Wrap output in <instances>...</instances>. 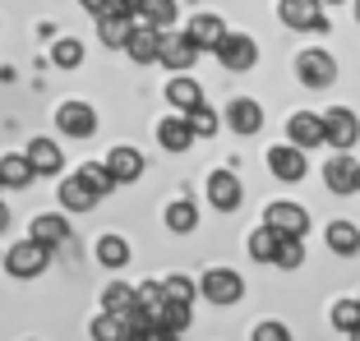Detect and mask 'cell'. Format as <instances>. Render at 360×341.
<instances>
[{
  "label": "cell",
  "instance_id": "42",
  "mask_svg": "<svg viewBox=\"0 0 360 341\" xmlns=\"http://www.w3.org/2000/svg\"><path fill=\"white\" fill-rule=\"evenodd\" d=\"M5 226H10V208H5V203H0V231H5Z\"/></svg>",
  "mask_w": 360,
  "mask_h": 341
},
{
  "label": "cell",
  "instance_id": "43",
  "mask_svg": "<svg viewBox=\"0 0 360 341\" xmlns=\"http://www.w3.org/2000/svg\"><path fill=\"white\" fill-rule=\"evenodd\" d=\"M347 337H351V341H360V323H356V328H351V332H347Z\"/></svg>",
  "mask_w": 360,
  "mask_h": 341
},
{
  "label": "cell",
  "instance_id": "1",
  "mask_svg": "<svg viewBox=\"0 0 360 341\" xmlns=\"http://www.w3.org/2000/svg\"><path fill=\"white\" fill-rule=\"evenodd\" d=\"M46 267H51V249L46 245H37V240H19V245L5 254V272L10 277H19V281H32V277H42Z\"/></svg>",
  "mask_w": 360,
  "mask_h": 341
},
{
  "label": "cell",
  "instance_id": "17",
  "mask_svg": "<svg viewBox=\"0 0 360 341\" xmlns=\"http://www.w3.org/2000/svg\"><path fill=\"white\" fill-rule=\"evenodd\" d=\"M32 240L37 245H46V249H60L65 240H70V222L65 217H56V213H42V217H32Z\"/></svg>",
  "mask_w": 360,
  "mask_h": 341
},
{
  "label": "cell",
  "instance_id": "6",
  "mask_svg": "<svg viewBox=\"0 0 360 341\" xmlns=\"http://www.w3.org/2000/svg\"><path fill=\"white\" fill-rule=\"evenodd\" d=\"M356 139H360V120H356V111H351V107L323 111V143H333L338 152H351V148H356Z\"/></svg>",
  "mask_w": 360,
  "mask_h": 341
},
{
  "label": "cell",
  "instance_id": "41",
  "mask_svg": "<svg viewBox=\"0 0 360 341\" xmlns=\"http://www.w3.org/2000/svg\"><path fill=\"white\" fill-rule=\"evenodd\" d=\"M79 5H84V10H88V14H93V19H97V14H102V10H106V0H79Z\"/></svg>",
  "mask_w": 360,
  "mask_h": 341
},
{
  "label": "cell",
  "instance_id": "13",
  "mask_svg": "<svg viewBox=\"0 0 360 341\" xmlns=\"http://www.w3.org/2000/svg\"><path fill=\"white\" fill-rule=\"evenodd\" d=\"M102 166L111 170V180H116V185H129V180H139V175H143V152H139V148H125V143H120V148L106 152Z\"/></svg>",
  "mask_w": 360,
  "mask_h": 341
},
{
  "label": "cell",
  "instance_id": "38",
  "mask_svg": "<svg viewBox=\"0 0 360 341\" xmlns=\"http://www.w3.org/2000/svg\"><path fill=\"white\" fill-rule=\"evenodd\" d=\"M356 323H360V300H338V305H333V328L351 332Z\"/></svg>",
  "mask_w": 360,
  "mask_h": 341
},
{
  "label": "cell",
  "instance_id": "8",
  "mask_svg": "<svg viewBox=\"0 0 360 341\" xmlns=\"http://www.w3.org/2000/svg\"><path fill=\"white\" fill-rule=\"evenodd\" d=\"M158 60L167 65V69H176V74H185L194 60H199V46L185 37V32H171L162 28V42H158Z\"/></svg>",
  "mask_w": 360,
  "mask_h": 341
},
{
  "label": "cell",
  "instance_id": "11",
  "mask_svg": "<svg viewBox=\"0 0 360 341\" xmlns=\"http://www.w3.org/2000/svg\"><path fill=\"white\" fill-rule=\"evenodd\" d=\"M264 222L273 226L277 235H296V240H305V231H309V213L300 203H268Z\"/></svg>",
  "mask_w": 360,
  "mask_h": 341
},
{
  "label": "cell",
  "instance_id": "37",
  "mask_svg": "<svg viewBox=\"0 0 360 341\" xmlns=\"http://www.w3.org/2000/svg\"><path fill=\"white\" fill-rule=\"evenodd\" d=\"M162 286V300H176V305H190L194 295H199V286H194L190 277H167V281H158Z\"/></svg>",
  "mask_w": 360,
  "mask_h": 341
},
{
  "label": "cell",
  "instance_id": "32",
  "mask_svg": "<svg viewBox=\"0 0 360 341\" xmlns=\"http://www.w3.org/2000/svg\"><path fill=\"white\" fill-rule=\"evenodd\" d=\"M277 240H282V235L273 231V226H259L255 235H250V258H259V263H273V254H277Z\"/></svg>",
  "mask_w": 360,
  "mask_h": 341
},
{
  "label": "cell",
  "instance_id": "31",
  "mask_svg": "<svg viewBox=\"0 0 360 341\" xmlns=\"http://www.w3.org/2000/svg\"><path fill=\"white\" fill-rule=\"evenodd\" d=\"M185 120H190V129H194V139H212V134H217V125H222V120H217V111L208 107V102H199V107H190L185 111Z\"/></svg>",
  "mask_w": 360,
  "mask_h": 341
},
{
  "label": "cell",
  "instance_id": "35",
  "mask_svg": "<svg viewBox=\"0 0 360 341\" xmlns=\"http://www.w3.org/2000/svg\"><path fill=\"white\" fill-rule=\"evenodd\" d=\"M51 60L60 65V69H79V65H84V42H79V37H60V42L51 46Z\"/></svg>",
  "mask_w": 360,
  "mask_h": 341
},
{
  "label": "cell",
  "instance_id": "44",
  "mask_svg": "<svg viewBox=\"0 0 360 341\" xmlns=\"http://www.w3.org/2000/svg\"><path fill=\"white\" fill-rule=\"evenodd\" d=\"M356 194H360V166H356Z\"/></svg>",
  "mask_w": 360,
  "mask_h": 341
},
{
  "label": "cell",
  "instance_id": "2",
  "mask_svg": "<svg viewBox=\"0 0 360 341\" xmlns=\"http://www.w3.org/2000/svg\"><path fill=\"white\" fill-rule=\"evenodd\" d=\"M199 290H203L208 305H222V309L245 300V281H240V272H231V267H208L203 281H199Z\"/></svg>",
  "mask_w": 360,
  "mask_h": 341
},
{
  "label": "cell",
  "instance_id": "4",
  "mask_svg": "<svg viewBox=\"0 0 360 341\" xmlns=\"http://www.w3.org/2000/svg\"><path fill=\"white\" fill-rule=\"evenodd\" d=\"M212 55H217L231 74H245V69H255L259 46H255V37H245V32H222V42L212 46Z\"/></svg>",
  "mask_w": 360,
  "mask_h": 341
},
{
  "label": "cell",
  "instance_id": "25",
  "mask_svg": "<svg viewBox=\"0 0 360 341\" xmlns=\"http://www.w3.org/2000/svg\"><path fill=\"white\" fill-rule=\"evenodd\" d=\"M328 249H333V254H342V258L360 254V226L356 222H333L328 226Z\"/></svg>",
  "mask_w": 360,
  "mask_h": 341
},
{
  "label": "cell",
  "instance_id": "26",
  "mask_svg": "<svg viewBox=\"0 0 360 341\" xmlns=\"http://www.w3.org/2000/svg\"><path fill=\"white\" fill-rule=\"evenodd\" d=\"M139 19L148 23V28H171V23H176V0H139Z\"/></svg>",
  "mask_w": 360,
  "mask_h": 341
},
{
  "label": "cell",
  "instance_id": "9",
  "mask_svg": "<svg viewBox=\"0 0 360 341\" xmlns=\"http://www.w3.org/2000/svg\"><path fill=\"white\" fill-rule=\"evenodd\" d=\"M56 129L70 134V139H93L97 134V111L88 107V102H65V107L56 111Z\"/></svg>",
  "mask_w": 360,
  "mask_h": 341
},
{
  "label": "cell",
  "instance_id": "20",
  "mask_svg": "<svg viewBox=\"0 0 360 341\" xmlns=\"http://www.w3.org/2000/svg\"><path fill=\"white\" fill-rule=\"evenodd\" d=\"M222 19H217V14H194L190 19V28H185V37H190L194 46H199V51H212V46L222 42Z\"/></svg>",
  "mask_w": 360,
  "mask_h": 341
},
{
  "label": "cell",
  "instance_id": "10",
  "mask_svg": "<svg viewBox=\"0 0 360 341\" xmlns=\"http://www.w3.org/2000/svg\"><path fill=\"white\" fill-rule=\"evenodd\" d=\"M208 203L212 208H222V213H236L245 203V185L236 170H212L208 175Z\"/></svg>",
  "mask_w": 360,
  "mask_h": 341
},
{
  "label": "cell",
  "instance_id": "5",
  "mask_svg": "<svg viewBox=\"0 0 360 341\" xmlns=\"http://www.w3.org/2000/svg\"><path fill=\"white\" fill-rule=\"evenodd\" d=\"M296 74H300L305 88H333V83H338V60H333L328 51L309 46V51L296 55Z\"/></svg>",
  "mask_w": 360,
  "mask_h": 341
},
{
  "label": "cell",
  "instance_id": "23",
  "mask_svg": "<svg viewBox=\"0 0 360 341\" xmlns=\"http://www.w3.org/2000/svg\"><path fill=\"white\" fill-rule=\"evenodd\" d=\"M32 175H37V170H32V161L23 157V152H10V157H0V189H23Z\"/></svg>",
  "mask_w": 360,
  "mask_h": 341
},
{
  "label": "cell",
  "instance_id": "16",
  "mask_svg": "<svg viewBox=\"0 0 360 341\" xmlns=\"http://www.w3.org/2000/svg\"><path fill=\"white\" fill-rule=\"evenodd\" d=\"M323 180H328L333 194H356V161H351V152H338V157H328V166H323Z\"/></svg>",
  "mask_w": 360,
  "mask_h": 341
},
{
  "label": "cell",
  "instance_id": "33",
  "mask_svg": "<svg viewBox=\"0 0 360 341\" xmlns=\"http://www.w3.org/2000/svg\"><path fill=\"white\" fill-rule=\"evenodd\" d=\"M93 341H125V323H120V314H111V309H102L93 319Z\"/></svg>",
  "mask_w": 360,
  "mask_h": 341
},
{
  "label": "cell",
  "instance_id": "21",
  "mask_svg": "<svg viewBox=\"0 0 360 341\" xmlns=\"http://www.w3.org/2000/svg\"><path fill=\"white\" fill-rule=\"evenodd\" d=\"M97 203H102V199H97V194L88 189V185L79 180V175L60 180V208H65V213H93Z\"/></svg>",
  "mask_w": 360,
  "mask_h": 341
},
{
  "label": "cell",
  "instance_id": "18",
  "mask_svg": "<svg viewBox=\"0 0 360 341\" xmlns=\"http://www.w3.org/2000/svg\"><path fill=\"white\" fill-rule=\"evenodd\" d=\"M158 143L167 152H190V143H194V129H190V120L185 116H167L158 125Z\"/></svg>",
  "mask_w": 360,
  "mask_h": 341
},
{
  "label": "cell",
  "instance_id": "36",
  "mask_svg": "<svg viewBox=\"0 0 360 341\" xmlns=\"http://www.w3.org/2000/svg\"><path fill=\"white\" fill-rule=\"evenodd\" d=\"M129 305H134V286H125V281H111V286L102 290V309H111V314H125Z\"/></svg>",
  "mask_w": 360,
  "mask_h": 341
},
{
  "label": "cell",
  "instance_id": "28",
  "mask_svg": "<svg viewBox=\"0 0 360 341\" xmlns=\"http://www.w3.org/2000/svg\"><path fill=\"white\" fill-rule=\"evenodd\" d=\"M194 226H199V208H194L190 199H176V203H167V231H176V235H190Z\"/></svg>",
  "mask_w": 360,
  "mask_h": 341
},
{
  "label": "cell",
  "instance_id": "12",
  "mask_svg": "<svg viewBox=\"0 0 360 341\" xmlns=\"http://www.w3.org/2000/svg\"><path fill=\"white\" fill-rule=\"evenodd\" d=\"M286 143H296V148H323V116L314 111H296V116L286 120Z\"/></svg>",
  "mask_w": 360,
  "mask_h": 341
},
{
  "label": "cell",
  "instance_id": "30",
  "mask_svg": "<svg viewBox=\"0 0 360 341\" xmlns=\"http://www.w3.org/2000/svg\"><path fill=\"white\" fill-rule=\"evenodd\" d=\"M273 263L282 267V272H296V267L305 263V245H300L296 235H282V240H277V254H273Z\"/></svg>",
  "mask_w": 360,
  "mask_h": 341
},
{
  "label": "cell",
  "instance_id": "27",
  "mask_svg": "<svg viewBox=\"0 0 360 341\" xmlns=\"http://www.w3.org/2000/svg\"><path fill=\"white\" fill-rule=\"evenodd\" d=\"M97 263L102 267H125L129 263V240L125 235H102V240H97Z\"/></svg>",
  "mask_w": 360,
  "mask_h": 341
},
{
  "label": "cell",
  "instance_id": "22",
  "mask_svg": "<svg viewBox=\"0 0 360 341\" xmlns=\"http://www.w3.org/2000/svg\"><path fill=\"white\" fill-rule=\"evenodd\" d=\"M167 102H171L176 111L199 107V102H203V83H194V79H190V69H185V74H176V79L167 83Z\"/></svg>",
  "mask_w": 360,
  "mask_h": 341
},
{
  "label": "cell",
  "instance_id": "45",
  "mask_svg": "<svg viewBox=\"0 0 360 341\" xmlns=\"http://www.w3.org/2000/svg\"><path fill=\"white\" fill-rule=\"evenodd\" d=\"M356 19H360V0H356Z\"/></svg>",
  "mask_w": 360,
  "mask_h": 341
},
{
  "label": "cell",
  "instance_id": "34",
  "mask_svg": "<svg viewBox=\"0 0 360 341\" xmlns=\"http://www.w3.org/2000/svg\"><path fill=\"white\" fill-rule=\"evenodd\" d=\"M79 180H84V185H88V189H93V194H97V199H106V194L116 189V180H111V170H106V166H102V161H88V166H84V170H79Z\"/></svg>",
  "mask_w": 360,
  "mask_h": 341
},
{
  "label": "cell",
  "instance_id": "15",
  "mask_svg": "<svg viewBox=\"0 0 360 341\" xmlns=\"http://www.w3.org/2000/svg\"><path fill=\"white\" fill-rule=\"evenodd\" d=\"M158 42H162L158 28L134 23V28H129V37H125V51H129V60H134V65H153V60H158Z\"/></svg>",
  "mask_w": 360,
  "mask_h": 341
},
{
  "label": "cell",
  "instance_id": "40",
  "mask_svg": "<svg viewBox=\"0 0 360 341\" xmlns=\"http://www.w3.org/2000/svg\"><path fill=\"white\" fill-rule=\"evenodd\" d=\"M129 341H176V332H167V328H148V332H139V337H129Z\"/></svg>",
  "mask_w": 360,
  "mask_h": 341
},
{
  "label": "cell",
  "instance_id": "47",
  "mask_svg": "<svg viewBox=\"0 0 360 341\" xmlns=\"http://www.w3.org/2000/svg\"><path fill=\"white\" fill-rule=\"evenodd\" d=\"M356 300H360V295H356Z\"/></svg>",
  "mask_w": 360,
  "mask_h": 341
},
{
  "label": "cell",
  "instance_id": "3",
  "mask_svg": "<svg viewBox=\"0 0 360 341\" xmlns=\"http://www.w3.org/2000/svg\"><path fill=\"white\" fill-rule=\"evenodd\" d=\"M277 14H282L286 28H296V32H328L323 0H277Z\"/></svg>",
  "mask_w": 360,
  "mask_h": 341
},
{
  "label": "cell",
  "instance_id": "39",
  "mask_svg": "<svg viewBox=\"0 0 360 341\" xmlns=\"http://www.w3.org/2000/svg\"><path fill=\"white\" fill-rule=\"evenodd\" d=\"M255 341H291V332H286L282 323H259V328H255Z\"/></svg>",
  "mask_w": 360,
  "mask_h": 341
},
{
  "label": "cell",
  "instance_id": "19",
  "mask_svg": "<svg viewBox=\"0 0 360 341\" xmlns=\"http://www.w3.org/2000/svg\"><path fill=\"white\" fill-rule=\"evenodd\" d=\"M23 157L32 161V170H37V175H56V170L65 166V152L56 148L51 139H32L28 148H23Z\"/></svg>",
  "mask_w": 360,
  "mask_h": 341
},
{
  "label": "cell",
  "instance_id": "29",
  "mask_svg": "<svg viewBox=\"0 0 360 341\" xmlns=\"http://www.w3.org/2000/svg\"><path fill=\"white\" fill-rule=\"evenodd\" d=\"M153 328H167V332H185L190 328V305H176V300H162V309H158V319H153Z\"/></svg>",
  "mask_w": 360,
  "mask_h": 341
},
{
  "label": "cell",
  "instance_id": "24",
  "mask_svg": "<svg viewBox=\"0 0 360 341\" xmlns=\"http://www.w3.org/2000/svg\"><path fill=\"white\" fill-rule=\"evenodd\" d=\"M129 28H134V14H97V37L106 46H125Z\"/></svg>",
  "mask_w": 360,
  "mask_h": 341
},
{
  "label": "cell",
  "instance_id": "14",
  "mask_svg": "<svg viewBox=\"0 0 360 341\" xmlns=\"http://www.w3.org/2000/svg\"><path fill=\"white\" fill-rule=\"evenodd\" d=\"M226 125L236 134H259L264 129V107H259L255 97H236L231 107H226Z\"/></svg>",
  "mask_w": 360,
  "mask_h": 341
},
{
  "label": "cell",
  "instance_id": "46",
  "mask_svg": "<svg viewBox=\"0 0 360 341\" xmlns=\"http://www.w3.org/2000/svg\"><path fill=\"white\" fill-rule=\"evenodd\" d=\"M328 5H338V0H328Z\"/></svg>",
  "mask_w": 360,
  "mask_h": 341
},
{
  "label": "cell",
  "instance_id": "7",
  "mask_svg": "<svg viewBox=\"0 0 360 341\" xmlns=\"http://www.w3.org/2000/svg\"><path fill=\"white\" fill-rule=\"evenodd\" d=\"M268 170H273L277 180L296 185V180H305L309 157H305V148H296V143H273V148H268Z\"/></svg>",
  "mask_w": 360,
  "mask_h": 341
}]
</instances>
